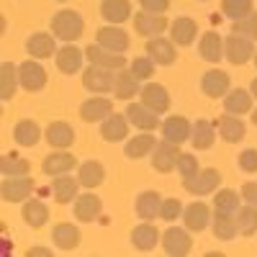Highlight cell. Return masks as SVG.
Segmentation results:
<instances>
[{"mask_svg":"<svg viewBox=\"0 0 257 257\" xmlns=\"http://www.w3.org/2000/svg\"><path fill=\"white\" fill-rule=\"evenodd\" d=\"M198 170H201V167H198L196 155H190V152H183V155H180V160H178V173H180L183 180L190 178V175H196Z\"/></svg>","mask_w":257,"mask_h":257,"instance_id":"681fc988","label":"cell"},{"mask_svg":"<svg viewBox=\"0 0 257 257\" xmlns=\"http://www.w3.org/2000/svg\"><path fill=\"white\" fill-rule=\"evenodd\" d=\"M190 132H193V123L185 116H170L162 121V139L167 142H175V144L190 142Z\"/></svg>","mask_w":257,"mask_h":257,"instance_id":"cb8c5ba5","label":"cell"},{"mask_svg":"<svg viewBox=\"0 0 257 257\" xmlns=\"http://www.w3.org/2000/svg\"><path fill=\"white\" fill-rule=\"evenodd\" d=\"M52 239H54V244H57L59 249L70 252V249H75V247L80 244L82 234H80V229H77L75 224L62 221V224H57V226L52 229Z\"/></svg>","mask_w":257,"mask_h":257,"instance_id":"836d02e7","label":"cell"},{"mask_svg":"<svg viewBox=\"0 0 257 257\" xmlns=\"http://www.w3.org/2000/svg\"><path fill=\"white\" fill-rule=\"evenodd\" d=\"M249 93H252V95H254V100H257V77H254V80H252V85H249Z\"/></svg>","mask_w":257,"mask_h":257,"instance_id":"11a10c76","label":"cell"},{"mask_svg":"<svg viewBox=\"0 0 257 257\" xmlns=\"http://www.w3.org/2000/svg\"><path fill=\"white\" fill-rule=\"evenodd\" d=\"M85 31V21L77 11H59L54 18H52V34L64 41V44H70V41H77Z\"/></svg>","mask_w":257,"mask_h":257,"instance_id":"6da1fadb","label":"cell"},{"mask_svg":"<svg viewBox=\"0 0 257 257\" xmlns=\"http://www.w3.org/2000/svg\"><path fill=\"white\" fill-rule=\"evenodd\" d=\"M77 180H80V185H82V188L93 190V188H98V185L105 180V167H103L98 160H88V162H82V165L77 167Z\"/></svg>","mask_w":257,"mask_h":257,"instance_id":"74e56055","label":"cell"},{"mask_svg":"<svg viewBox=\"0 0 257 257\" xmlns=\"http://www.w3.org/2000/svg\"><path fill=\"white\" fill-rule=\"evenodd\" d=\"M26 52H29V57H34V59L54 57V54H57L54 34H47V31H36V34H31L29 41H26Z\"/></svg>","mask_w":257,"mask_h":257,"instance_id":"44dd1931","label":"cell"},{"mask_svg":"<svg viewBox=\"0 0 257 257\" xmlns=\"http://www.w3.org/2000/svg\"><path fill=\"white\" fill-rule=\"evenodd\" d=\"M44 139L52 144V149H70L75 144V128L67 121H54L44 128Z\"/></svg>","mask_w":257,"mask_h":257,"instance_id":"603a6c76","label":"cell"},{"mask_svg":"<svg viewBox=\"0 0 257 257\" xmlns=\"http://www.w3.org/2000/svg\"><path fill=\"white\" fill-rule=\"evenodd\" d=\"M198 57H203L211 64L221 62V57H224V39L216 31H206L201 36V44H198Z\"/></svg>","mask_w":257,"mask_h":257,"instance_id":"e575fe53","label":"cell"},{"mask_svg":"<svg viewBox=\"0 0 257 257\" xmlns=\"http://www.w3.org/2000/svg\"><path fill=\"white\" fill-rule=\"evenodd\" d=\"M242 206V193L231 190V188H221L213 193V208L216 211H226V213H237Z\"/></svg>","mask_w":257,"mask_h":257,"instance_id":"b9f144b4","label":"cell"},{"mask_svg":"<svg viewBox=\"0 0 257 257\" xmlns=\"http://www.w3.org/2000/svg\"><path fill=\"white\" fill-rule=\"evenodd\" d=\"M77 167V160L67 152V149H54L52 155L44 157L41 162V170L49 175V178H57V175H70L72 170Z\"/></svg>","mask_w":257,"mask_h":257,"instance_id":"4fadbf2b","label":"cell"},{"mask_svg":"<svg viewBox=\"0 0 257 257\" xmlns=\"http://www.w3.org/2000/svg\"><path fill=\"white\" fill-rule=\"evenodd\" d=\"M95 36H98V44L105 47V49H111V52H126L128 44H132L128 34H126L121 26H116V24H108V26L98 29Z\"/></svg>","mask_w":257,"mask_h":257,"instance_id":"d6986e66","label":"cell"},{"mask_svg":"<svg viewBox=\"0 0 257 257\" xmlns=\"http://www.w3.org/2000/svg\"><path fill=\"white\" fill-rule=\"evenodd\" d=\"M21 216L24 221L31 226V229H41L47 221H49V208L44 201H36V198H29L24 201V208H21Z\"/></svg>","mask_w":257,"mask_h":257,"instance_id":"8d00e7d4","label":"cell"},{"mask_svg":"<svg viewBox=\"0 0 257 257\" xmlns=\"http://www.w3.org/2000/svg\"><path fill=\"white\" fill-rule=\"evenodd\" d=\"M134 29L139 36H147V39H155V36H162L167 29H170V21L165 18V13H137L134 16Z\"/></svg>","mask_w":257,"mask_h":257,"instance_id":"30bf717a","label":"cell"},{"mask_svg":"<svg viewBox=\"0 0 257 257\" xmlns=\"http://www.w3.org/2000/svg\"><path fill=\"white\" fill-rule=\"evenodd\" d=\"M85 59H88L90 64H98V67H108L113 72H118V70L126 67L123 52H111V49L100 47L98 41H95V44H90V47H85Z\"/></svg>","mask_w":257,"mask_h":257,"instance_id":"ba28073f","label":"cell"},{"mask_svg":"<svg viewBox=\"0 0 257 257\" xmlns=\"http://www.w3.org/2000/svg\"><path fill=\"white\" fill-rule=\"evenodd\" d=\"M34 190L36 183L29 175H8L0 185V196H3L6 203H21V201H29Z\"/></svg>","mask_w":257,"mask_h":257,"instance_id":"277c9868","label":"cell"},{"mask_svg":"<svg viewBox=\"0 0 257 257\" xmlns=\"http://www.w3.org/2000/svg\"><path fill=\"white\" fill-rule=\"evenodd\" d=\"M155 147H157V137L152 132H139L134 139H126L123 152H126V157H132V160H142V157L152 155Z\"/></svg>","mask_w":257,"mask_h":257,"instance_id":"83f0119b","label":"cell"},{"mask_svg":"<svg viewBox=\"0 0 257 257\" xmlns=\"http://www.w3.org/2000/svg\"><path fill=\"white\" fill-rule=\"evenodd\" d=\"M178 44L173 39H162V36H155L147 41V57H152L155 64H160V67H170V64H175L178 59Z\"/></svg>","mask_w":257,"mask_h":257,"instance_id":"8fae6325","label":"cell"},{"mask_svg":"<svg viewBox=\"0 0 257 257\" xmlns=\"http://www.w3.org/2000/svg\"><path fill=\"white\" fill-rule=\"evenodd\" d=\"M252 103H254V95L244 88H234L224 95V108L226 113H234V116L252 113Z\"/></svg>","mask_w":257,"mask_h":257,"instance_id":"f546056e","label":"cell"},{"mask_svg":"<svg viewBox=\"0 0 257 257\" xmlns=\"http://www.w3.org/2000/svg\"><path fill=\"white\" fill-rule=\"evenodd\" d=\"M139 6L147 13H165L170 8V0H139Z\"/></svg>","mask_w":257,"mask_h":257,"instance_id":"816d5d0a","label":"cell"},{"mask_svg":"<svg viewBox=\"0 0 257 257\" xmlns=\"http://www.w3.org/2000/svg\"><path fill=\"white\" fill-rule=\"evenodd\" d=\"M198 3H208V0H198Z\"/></svg>","mask_w":257,"mask_h":257,"instance_id":"680465c9","label":"cell"},{"mask_svg":"<svg viewBox=\"0 0 257 257\" xmlns=\"http://www.w3.org/2000/svg\"><path fill=\"white\" fill-rule=\"evenodd\" d=\"M26 254H29V257H49L52 249H49V247H29Z\"/></svg>","mask_w":257,"mask_h":257,"instance_id":"db71d44e","label":"cell"},{"mask_svg":"<svg viewBox=\"0 0 257 257\" xmlns=\"http://www.w3.org/2000/svg\"><path fill=\"white\" fill-rule=\"evenodd\" d=\"M211 229L216 234V239L221 242H231L239 234V224H237V213H226V211H213L211 219Z\"/></svg>","mask_w":257,"mask_h":257,"instance_id":"d4e9b609","label":"cell"},{"mask_svg":"<svg viewBox=\"0 0 257 257\" xmlns=\"http://www.w3.org/2000/svg\"><path fill=\"white\" fill-rule=\"evenodd\" d=\"M72 213L77 221H95L100 213H103V201L95 196V193H82V196L75 198V206H72Z\"/></svg>","mask_w":257,"mask_h":257,"instance_id":"e0dca14e","label":"cell"},{"mask_svg":"<svg viewBox=\"0 0 257 257\" xmlns=\"http://www.w3.org/2000/svg\"><path fill=\"white\" fill-rule=\"evenodd\" d=\"M82 85L85 90H90L95 95H105V93H113V85H116V72L108 67H98V64H88L82 70Z\"/></svg>","mask_w":257,"mask_h":257,"instance_id":"7a4b0ae2","label":"cell"},{"mask_svg":"<svg viewBox=\"0 0 257 257\" xmlns=\"http://www.w3.org/2000/svg\"><path fill=\"white\" fill-rule=\"evenodd\" d=\"M100 137L105 142H121L128 137V118L126 113H111L100 121Z\"/></svg>","mask_w":257,"mask_h":257,"instance_id":"4dcf8cb0","label":"cell"},{"mask_svg":"<svg viewBox=\"0 0 257 257\" xmlns=\"http://www.w3.org/2000/svg\"><path fill=\"white\" fill-rule=\"evenodd\" d=\"M183 216V203L178 198H162V208H160V219L162 221H178Z\"/></svg>","mask_w":257,"mask_h":257,"instance_id":"c3c4849f","label":"cell"},{"mask_svg":"<svg viewBox=\"0 0 257 257\" xmlns=\"http://www.w3.org/2000/svg\"><path fill=\"white\" fill-rule=\"evenodd\" d=\"M100 16L108 21V24L121 26L123 21L132 18V3H128V0H103L100 3Z\"/></svg>","mask_w":257,"mask_h":257,"instance_id":"f35d334b","label":"cell"},{"mask_svg":"<svg viewBox=\"0 0 257 257\" xmlns=\"http://www.w3.org/2000/svg\"><path fill=\"white\" fill-rule=\"evenodd\" d=\"M254 41L247 39V36H239V34H231L224 39V59H229L231 64H237V67H242V64H247L252 57H254Z\"/></svg>","mask_w":257,"mask_h":257,"instance_id":"5b68a950","label":"cell"},{"mask_svg":"<svg viewBox=\"0 0 257 257\" xmlns=\"http://www.w3.org/2000/svg\"><path fill=\"white\" fill-rule=\"evenodd\" d=\"M231 34H239V36L257 41V11H252L249 16H244L239 21H231Z\"/></svg>","mask_w":257,"mask_h":257,"instance_id":"bcb514c9","label":"cell"},{"mask_svg":"<svg viewBox=\"0 0 257 257\" xmlns=\"http://www.w3.org/2000/svg\"><path fill=\"white\" fill-rule=\"evenodd\" d=\"M126 118H128V123H132L137 132H155V128H160V113H155L142 100L126 105Z\"/></svg>","mask_w":257,"mask_h":257,"instance_id":"9c48e42d","label":"cell"},{"mask_svg":"<svg viewBox=\"0 0 257 257\" xmlns=\"http://www.w3.org/2000/svg\"><path fill=\"white\" fill-rule=\"evenodd\" d=\"M242 201L257 206V183H254V180H249V183L242 185Z\"/></svg>","mask_w":257,"mask_h":257,"instance_id":"f5cc1de1","label":"cell"},{"mask_svg":"<svg viewBox=\"0 0 257 257\" xmlns=\"http://www.w3.org/2000/svg\"><path fill=\"white\" fill-rule=\"evenodd\" d=\"M13 139H16V144H21V147H36V142L41 139V128H39L36 121L24 118V121H18V123L13 126Z\"/></svg>","mask_w":257,"mask_h":257,"instance_id":"60d3db41","label":"cell"},{"mask_svg":"<svg viewBox=\"0 0 257 257\" xmlns=\"http://www.w3.org/2000/svg\"><path fill=\"white\" fill-rule=\"evenodd\" d=\"M18 77H21V88L29 90V93H36L47 85V70L41 67L39 59H26L18 64Z\"/></svg>","mask_w":257,"mask_h":257,"instance_id":"52a82bcc","label":"cell"},{"mask_svg":"<svg viewBox=\"0 0 257 257\" xmlns=\"http://www.w3.org/2000/svg\"><path fill=\"white\" fill-rule=\"evenodd\" d=\"M198 36V24L188 16H180L170 24V39L175 41L178 47H190Z\"/></svg>","mask_w":257,"mask_h":257,"instance_id":"484cf974","label":"cell"},{"mask_svg":"<svg viewBox=\"0 0 257 257\" xmlns=\"http://www.w3.org/2000/svg\"><path fill=\"white\" fill-rule=\"evenodd\" d=\"M221 13L231 21H239L252 13V0H221Z\"/></svg>","mask_w":257,"mask_h":257,"instance_id":"f6af8a7d","label":"cell"},{"mask_svg":"<svg viewBox=\"0 0 257 257\" xmlns=\"http://www.w3.org/2000/svg\"><path fill=\"white\" fill-rule=\"evenodd\" d=\"M237 165H239L242 173L254 175L257 173V149H244V152L237 157Z\"/></svg>","mask_w":257,"mask_h":257,"instance_id":"f907efd6","label":"cell"},{"mask_svg":"<svg viewBox=\"0 0 257 257\" xmlns=\"http://www.w3.org/2000/svg\"><path fill=\"white\" fill-rule=\"evenodd\" d=\"M139 77L128 70V67H123V70H118L116 72V85H113V95L118 98V100H132V98H137L139 93H142V88H139Z\"/></svg>","mask_w":257,"mask_h":257,"instance_id":"f1b7e54d","label":"cell"},{"mask_svg":"<svg viewBox=\"0 0 257 257\" xmlns=\"http://www.w3.org/2000/svg\"><path fill=\"white\" fill-rule=\"evenodd\" d=\"M0 170H3V178H8V175H29L31 162L26 157H18V155L8 152V155H3V160H0Z\"/></svg>","mask_w":257,"mask_h":257,"instance_id":"ee69618b","label":"cell"},{"mask_svg":"<svg viewBox=\"0 0 257 257\" xmlns=\"http://www.w3.org/2000/svg\"><path fill=\"white\" fill-rule=\"evenodd\" d=\"M213 142H216V123H211L206 118H198L196 123H193V132H190L193 149H211Z\"/></svg>","mask_w":257,"mask_h":257,"instance_id":"d590c367","label":"cell"},{"mask_svg":"<svg viewBox=\"0 0 257 257\" xmlns=\"http://www.w3.org/2000/svg\"><path fill=\"white\" fill-rule=\"evenodd\" d=\"M252 62H254V67H257V52H254V57H252Z\"/></svg>","mask_w":257,"mask_h":257,"instance_id":"6f0895ef","label":"cell"},{"mask_svg":"<svg viewBox=\"0 0 257 257\" xmlns=\"http://www.w3.org/2000/svg\"><path fill=\"white\" fill-rule=\"evenodd\" d=\"M111 113H113L111 98H88V100H82V105H80V118L85 123H98L103 118H108Z\"/></svg>","mask_w":257,"mask_h":257,"instance_id":"ac0fdd59","label":"cell"},{"mask_svg":"<svg viewBox=\"0 0 257 257\" xmlns=\"http://www.w3.org/2000/svg\"><path fill=\"white\" fill-rule=\"evenodd\" d=\"M57 70L64 72V75H77L82 70V62H85V49H77L72 41L70 44H64L62 49H57Z\"/></svg>","mask_w":257,"mask_h":257,"instance_id":"9a60e30c","label":"cell"},{"mask_svg":"<svg viewBox=\"0 0 257 257\" xmlns=\"http://www.w3.org/2000/svg\"><path fill=\"white\" fill-rule=\"evenodd\" d=\"M237 224H239V234H244V237L257 234V206L242 203L237 211Z\"/></svg>","mask_w":257,"mask_h":257,"instance_id":"7bdbcfd3","label":"cell"},{"mask_svg":"<svg viewBox=\"0 0 257 257\" xmlns=\"http://www.w3.org/2000/svg\"><path fill=\"white\" fill-rule=\"evenodd\" d=\"M157 242H160V231H157L155 224L144 221V224H139V226L132 229V244H134L137 252H149V249H155Z\"/></svg>","mask_w":257,"mask_h":257,"instance_id":"d6a6232c","label":"cell"},{"mask_svg":"<svg viewBox=\"0 0 257 257\" xmlns=\"http://www.w3.org/2000/svg\"><path fill=\"white\" fill-rule=\"evenodd\" d=\"M57 3H64V0H57Z\"/></svg>","mask_w":257,"mask_h":257,"instance_id":"91938a15","label":"cell"},{"mask_svg":"<svg viewBox=\"0 0 257 257\" xmlns=\"http://www.w3.org/2000/svg\"><path fill=\"white\" fill-rule=\"evenodd\" d=\"M160 208H162V198L160 193L155 190H144L137 196V203H134V211L142 221H155L160 219Z\"/></svg>","mask_w":257,"mask_h":257,"instance_id":"4316f807","label":"cell"},{"mask_svg":"<svg viewBox=\"0 0 257 257\" xmlns=\"http://www.w3.org/2000/svg\"><path fill=\"white\" fill-rule=\"evenodd\" d=\"M201 90H203L208 98H224V95L231 90V77H229L224 70H208V72L201 77Z\"/></svg>","mask_w":257,"mask_h":257,"instance_id":"ffe728a7","label":"cell"},{"mask_svg":"<svg viewBox=\"0 0 257 257\" xmlns=\"http://www.w3.org/2000/svg\"><path fill=\"white\" fill-rule=\"evenodd\" d=\"M139 100H142L144 105H149L155 113H165V111L170 108V93H167L165 85H160V82H147V85H142Z\"/></svg>","mask_w":257,"mask_h":257,"instance_id":"2e32d148","label":"cell"},{"mask_svg":"<svg viewBox=\"0 0 257 257\" xmlns=\"http://www.w3.org/2000/svg\"><path fill=\"white\" fill-rule=\"evenodd\" d=\"M190 229H180V226H170L165 234H162V249L173 257H183V254H190L193 249V239H190Z\"/></svg>","mask_w":257,"mask_h":257,"instance_id":"7c38bea8","label":"cell"},{"mask_svg":"<svg viewBox=\"0 0 257 257\" xmlns=\"http://www.w3.org/2000/svg\"><path fill=\"white\" fill-rule=\"evenodd\" d=\"M216 132L221 134V139H224V142L237 144V142H242V139H244L247 126H244V121H242L239 116H234V113H224V116H219V118H216Z\"/></svg>","mask_w":257,"mask_h":257,"instance_id":"7402d4cb","label":"cell"},{"mask_svg":"<svg viewBox=\"0 0 257 257\" xmlns=\"http://www.w3.org/2000/svg\"><path fill=\"white\" fill-rule=\"evenodd\" d=\"M180 155H183L180 152V144L162 139V142H157L155 152L149 155V157H152V167L157 170V173H173V170H178Z\"/></svg>","mask_w":257,"mask_h":257,"instance_id":"8992f818","label":"cell"},{"mask_svg":"<svg viewBox=\"0 0 257 257\" xmlns=\"http://www.w3.org/2000/svg\"><path fill=\"white\" fill-rule=\"evenodd\" d=\"M155 67H157V64L152 62V57H134L132 62H128V70H132L139 80L155 77Z\"/></svg>","mask_w":257,"mask_h":257,"instance_id":"7dc6e473","label":"cell"},{"mask_svg":"<svg viewBox=\"0 0 257 257\" xmlns=\"http://www.w3.org/2000/svg\"><path fill=\"white\" fill-rule=\"evenodd\" d=\"M21 88V77H18V67L13 62H3V67H0V95H3V100L8 103L16 90Z\"/></svg>","mask_w":257,"mask_h":257,"instance_id":"ab89813d","label":"cell"},{"mask_svg":"<svg viewBox=\"0 0 257 257\" xmlns=\"http://www.w3.org/2000/svg\"><path fill=\"white\" fill-rule=\"evenodd\" d=\"M77 188H80V180L72 178V175H57V178L52 180V185H49L52 198H54L57 203H70V201H75V198H77Z\"/></svg>","mask_w":257,"mask_h":257,"instance_id":"1f68e13d","label":"cell"},{"mask_svg":"<svg viewBox=\"0 0 257 257\" xmlns=\"http://www.w3.org/2000/svg\"><path fill=\"white\" fill-rule=\"evenodd\" d=\"M252 123L257 126V108H252Z\"/></svg>","mask_w":257,"mask_h":257,"instance_id":"9f6ffc18","label":"cell"},{"mask_svg":"<svg viewBox=\"0 0 257 257\" xmlns=\"http://www.w3.org/2000/svg\"><path fill=\"white\" fill-rule=\"evenodd\" d=\"M219 185H221V173L216 167H203L196 175L183 180V188L190 196H211V193L219 190Z\"/></svg>","mask_w":257,"mask_h":257,"instance_id":"3957f363","label":"cell"},{"mask_svg":"<svg viewBox=\"0 0 257 257\" xmlns=\"http://www.w3.org/2000/svg\"><path fill=\"white\" fill-rule=\"evenodd\" d=\"M211 219H213V213H211L208 203H203V201H193L183 208V224L190 231H203L206 226H211Z\"/></svg>","mask_w":257,"mask_h":257,"instance_id":"5bb4252c","label":"cell"}]
</instances>
